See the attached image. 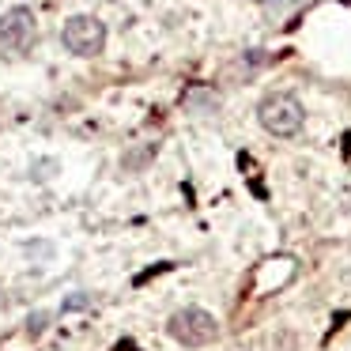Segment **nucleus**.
Listing matches in <instances>:
<instances>
[{
  "mask_svg": "<svg viewBox=\"0 0 351 351\" xmlns=\"http://www.w3.org/2000/svg\"><path fill=\"white\" fill-rule=\"evenodd\" d=\"M189 106L193 110H215V106H219V95H215V91H193L189 95Z\"/></svg>",
  "mask_w": 351,
  "mask_h": 351,
  "instance_id": "nucleus-5",
  "label": "nucleus"
},
{
  "mask_svg": "<svg viewBox=\"0 0 351 351\" xmlns=\"http://www.w3.org/2000/svg\"><path fill=\"white\" fill-rule=\"evenodd\" d=\"M257 117H261V129L272 132V136H298L302 125H306L302 102L287 91H276V95H268V99H261Z\"/></svg>",
  "mask_w": 351,
  "mask_h": 351,
  "instance_id": "nucleus-2",
  "label": "nucleus"
},
{
  "mask_svg": "<svg viewBox=\"0 0 351 351\" xmlns=\"http://www.w3.org/2000/svg\"><path fill=\"white\" fill-rule=\"evenodd\" d=\"M34 38H38V19H34L31 8L16 4V8H8L0 16V46L8 53H16V57L27 53L34 46Z\"/></svg>",
  "mask_w": 351,
  "mask_h": 351,
  "instance_id": "nucleus-4",
  "label": "nucleus"
},
{
  "mask_svg": "<svg viewBox=\"0 0 351 351\" xmlns=\"http://www.w3.org/2000/svg\"><path fill=\"white\" fill-rule=\"evenodd\" d=\"M61 42L76 57H99L106 49V27L95 16H72L61 31Z\"/></svg>",
  "mask_w": 351,
  "mask_h": 351,
  "instance_id": "nucleus-3",
  "label": "nucleus"
},
{
  "mask_svg": "<svg viewBox=\"0 0 351 351\" xmlns=\"http://www.w3.org/2000/svg\"><path fill=\"white\" fill-rule=\"evenodd\" d=\"M167 332L174 336L182 348H208V343L219 340V321H215V313H208L204 306H182V310L170 313Z\"/></svg>",
  "mask_w": 351,
  "mask_h": 351,
  "instance_id": "nucleus-1",
  "label": "nucleus"
},
{
  "mask_svg": "<svg viewBox=\"0 0 351 351\" xmlns=\"http://www.w3.org/2000/svg\"><path fill=\"white\" fill-rule=\"evenodd\" d=\"M42 328H46V317H42V313H38V317H34V325H31V336H38Z\"/></svg>",
  "mask_w": 351,
  "mask_h": 351,
  "instance_id": "nucleus-6",
  "label": "nucleus"
}]
</instances>
